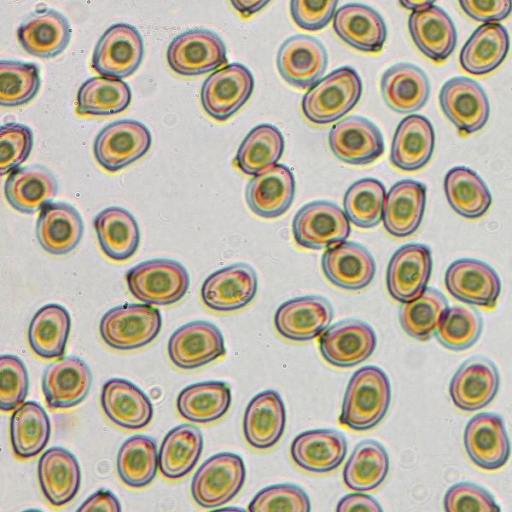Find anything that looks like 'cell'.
Listing matches in <instances>:
<instances>
[{"label": "cell", "instance_id": "cell-1", "mask_svg": "<svg viewBox=\"0 0 512 512\" xmlns=\"http://www.w3.org/2000/svg\"><path fill=\"white\" fill-rule=\"evenodd\" d=\"M390 401L391 386L386 373L377 366H364L348 382L339 421L356 431L369 430L384 418Z\"/></svg>", "mask_w": 512, "mask_h": 512}, {"label": "cell", "instance_id": "cell-2", "mask_svg": "<svg viewBox=\"0 0 512 512\" xmlns=\"http://www.w3.org/2000/svg\"><path fill=\"white\" fill-rule=\"evenodd\" d=\"M361 95L359 74L354 68L343 66L320 79L304 94L302 112L312 123L328 124L352 110Z\"/></svg>", "mask_w": 512, "mask_h": 512}, {"label": "cell", "instance_id": "cell-3", "mask_svg": "<svg viewBox=\"0 0 512 512\" xmlns=\"http://www.w3.org/2000/svg\"><path fill=\"white\" fill-rule=\"evenodd\" d=\"M130 293L145 304L170 305L182 299L190 285L186 268L172 259L141 262L126 273Z\"/></svg>", "mask_w": 512, "mask_h": 512}, {"label": "cell", "instance_id": "cell-4", "mask_svg": "<svg viewBox=\"0 0 512 512\" xmlns=\"http://www.w3.org/2000/svg\"><path fill=\"white\" fill-rule=\"evenodd\" d=\"M162 326L160 311L150 304H123L108 310L101 318L99 332L111 348L127 351L152 342Z\"/></svg>", "mask_w": 512, "mask_h": 512}, {"label": "cell", "instance_id": "cell-5", "mask_svg": "<svg viewBox=\"0 0 512 512\" xmlns=\"http://www.w3.org/2000/svg\"><path fill=\"white\" fill-rule=\"evenodd\" d=\"M243 459L231 452L208 458L195 472L191 482L194 501L204 508H216L231 501L244 485Z\"/></svg>", "mask_w": 512, "mask_h": 512}, {"label": "cell", "instance_id": "cell-6", "mask_svg": "<svg viewBox=\"0 0 512 512\" xmlns=\"http://www.w3.org/2000/svg\"><path fill=\"white\" fill-rule=\"evenodd\" d=\"M151 144V133L143 123L122 119L99 131L93 152L101 167L108 172H117L142 158Z\"/></svg>", "mask_w": 512, "mask_h": 512}, {"label": "cell", "instance_id": "cell-7", "mask_svg": "<svg viewBox=\"0 0 512 512\" xmlns=\"http://www.w3.org/2000/svg\"><path fill=\"white\" fill-rule=\"evenodd\" d=\"M166 60L179 75H202L227 63L226 46L221 37L211 30L190 29L171 40Z\"/></svg>", "mask_w": 512, "mask_h": 512}, {"label": "cell", "instance_id": "cell-8", "mask_svg": "<svg viewBox=\"0 0 512 512\" xmlns=\"http://www.w3.org/2000/svg\"><path fill=\"white\" fill-rule=\"evenodd\" d=\"M144 56L143 38L128 23L108 27L97 41L91 66L103 77L122 79L132 75Z\"/></svg>", "mask_w": 512, "mask_h": 512}, {"label": "cell", "instance_id": "cell-9", "mask_svg": "<svg viewBox=\"0 0 512 512\" xmlns=\"http://www.w3.org/2000/svg\"><path fill=\"white\" fill-rule=\"evenodd\" d=\"M350 232L349 220L343 209L325 200L305 204L296 212L292 222L295 242L312 250L343 242Z\"/></svg>", "mask_w": 512, "mask_h": 512}, {"label": "cell", "instance_id": "cell-10", "mask_svg": "<svg viewBox=\"0 0 512 512\" xmlns=\"http://www.w3.org/2000/svg\"><path fill=\"white\" fill-rule=\"evenodd\" d=\"M254 78L240 63H231L210 74L200 90L204 111L217 121L233 116L250 98Z\"/></svg>", "mask_w": 512, "mask_h": 512}, {"label": "cell", "instance_id": "cell-11", "mask_svg": "<svg viewBox=\"0 0 512 512\" xmlns=\"http://www.w3.org/2000/svg\"><path fill=\"white\" fill-rule=\"evenodd\" d=\"M280 76L296 88L314 86L328 65L326 48L317 38L297 34L282 42L276 56Z\"/></svg>", "mask_w": 512, "mask_h": 512}, {"label": "cell", "instance_id": "cell-12", "mask_svg": "<svg viewBox=\"0 0 512 512\" xmlns=\"http://www.w3.org/2000/svg\"><path fill=\"white\" fill-rule=\"evenodd\" d=\"M377 337L364 321L345 319L327 328L319 337V350L324 360L336 367H353L374 352Z\"/></svg>", "mask_w": 512, "mask_h": 512}, {"label": "cell", "instance_id": "cell-13", "mask_svg": "<svg viewBox=\"0 0 512 512\" xmlns=\"http://www.w3.org/2000/svg\"><path fill=\"white\" fill-rule=\"evenodd\" d=\"M432 272V254L428 246L409 243L398 248L387 266L386 285L390 296L407 303L427 288Z\"/></svg>", "mask_w": 512, "mask_h": 512}, {"label": "cell", "instance_id": "cell-14", "mask_svg": "<svg viewBox=\"0 0 512 512\" xmlns=\"http://www.w3.org/2000/svg\"><path fill=\"white\" fill-rule=\"evenodd\" d=\"M171 362L181 369L204 366L226 353L219 328L208 321H192L176 329L167 345Z\"/></svg>", "mask_w": 512, "mask_h": 512}, {"label": "cell", "instance_id": "cell-15", "mask_svg": "<svg viewBox=\"0 0 512 512\" xmlns=\"http://www.w3.org/2000/svg\"><path fill=\"white\" fill-rule=\"evenodd\" d=\"M447 291L457 300L479 307H495L501 292L496 271L485 262L462 258L452 262L445 273Z\"/></svg>", "mask_w": 512, "mask_h": 512}, {"label": "cell", "instance_id": "cell-16", "mask_svg": "<svg viewBox=\"0 0 512 512\" xmlns=\"http://www.w3.org/2000/svg\"><path fill=\"white\" fill-rule=\"evenodd\" d=\"M258 278L254 268L235 263L210 274L201 287L206 307L218 312H231L247 306L255 297Z\"/></svg>", "mask_w": 512, "mask_h": 512}, {"label": "cell", "instance_id": "cell-17", "mask_svg": "<svg viewBox=\"0 0 512 512\" xmlns=\"http://www.w3.org/2000/svg\"><path fill=\"white\" fill-rule=\"evenodd\" d=\"M439 102L448 120L464 133L477 132L488 121V97L471 78L459 76L446 81L440 90Z\"/></svg>", "mask_w": 512, "mask_h": 512}, {"label": "cell", "instance_id": "cell-18", "mask_svg": "<svg viewBox=\"0 0 512 512\" xmlns=\"http://www.w3.org/2000/svg\"><path fill=\"white\" fill-rule=\"evenodd\" d=\"M328 142L339 160L352 165L370 164L384 152L380 129L361 116H349L337 122L329 131Z\"/></svg>", "mask_w": 512, "mask_h": 512}, {"label": "cell", "instance_id": "cell-19", "mask_svg": "<svg viewBox=\"0 0 512 512\" xmlns=\"http://www.w3.org/2000/svg\"><path fill=\"white\" fill-rule=\"evenodd\" d=\"M463 438L469 458L480 468L496 470L509 459L510 441L498 414L483 412L473 416L466 424Z\"/></svg>", "mask_w": 512, "mask_h": 512}, {"label": "cell", "instance_id": "cell-20", "mask_svg": "<svg viewBox=\"0 0 512 512\" xmlns=\"http://www.w3.org/2000/svg\"><path fill=\"white\" fill-rule=\"evenodd\" d=\"M333 319L330 302L316 295L301 296L282 303L274 315L278 333L292 341H309L325 331Z\"/></svg>", "mask_w": 512, "mask_h": 512}, {"label": "cell", "instance_id": "cell-21", "mask_svg": "<svg viewBox=\"0 0 512 512\" xmlns=\"http://www.w3.org/2000/svg\"><path fill=\"white\" fill-rule=\"evenodd\" d=\"M499 384L496 365L488 358L475 356L457 369L449 384V394L457 408L476 411L495 398Z\"/></svg>", "mask_w": 512, "mask_h": 512}, {"label": "cell", "instance_id": "cell-22", "mask_svg": "<svg viewBox=\"0 0 512 512\" xmlns=\"http://www.w3.org/2000/svg\"><path fill=\"white\" fill-rule=\"evenodd\" d=\"M321 266L326 278L345 290H361L373 280L376 263L363 245L343 241L330 246L322 255Z\"/></svg>", "mask_w": 512, "mask_h": 512}, {"label": "cell", "instance_id": "cell-23", "mask_svg": "<svg viewBox=\"0 0 512 512\" xmlns=\"http://www.w3.org/2000/svg\"><path fill=\"white\" fill-rule=\"evenodd\" d=\"M71 27L59 11L41 8L24 19L17 29L22 48L39 58H51L62 53L71 39Z\"/></svg>", "mask_w": 512, "mask_h": 512}, {"label": "cell", "instance_id": "cell-24", "mask_svg": "<svg viewBox=\"0 0 512 512\" xmlns=\"http://www.w3.org/2000/svg\"><path fill=\"white\" fill-rule=\"evenodd\" d=\"M92 385L89 366L69 356L51 363L42 376V391L50 408H71L85 399Z\"/></svg>", "mask_w": 512, "mask_h": 512}, {"label": "cell", "instance_id": "cell-25", "mask_svg": "<svg viewBox=\"0 0 512 512\" xmlns=\"http://www.w3.org/2000/svg\"><path fill=\"white\" fill-rule=\"evenodd\" d=\"M333 29L344 43L362 52L381 51L387 39V27L380 13L362 3H347L338 8Z\"/></svg>", "mask_w": 512, "mask_h": 512}, {"label": "cell", "instance_id": "cell-26", "mask_svg": "<svg viewBox=\"0 0 512 512\" xmlns=\"http://www.w3.org/2000/svg\"><path fill=\"white\" fill-rule=\"evenodd\" d=\"M294 195V175L284 164H276L254 176L245 191L250 210L267 219L283 215L292 205Z\"/></svg>", "mask_w": 512, "mask_h": 512}, {"label": "cell", "instance_id": "cell-27", "mask_svg": "<svg viewBox=\"0 0 512 512\" xmlns=\"http://www.w3.org/2000/svg\"><path fill=\"white\" fill-rule=\"evenodd\" d=\"M295 464L313 473L335 470L345 459L347 440L334 429H315L297 435L290 448Z\"/></svg>", "mask_w": 512, "mask_h": 512}, {"label": "cell", "instance_id": "cell-28", "mask_svg": "<svg viewBox=\"0 0 512 512\" xmlns=\"http://www.w3.org/2000/svg\"><path fill=\"white\" fill-rule=\"evenodd\" d=\"M426 205V186L403 179L389 189L383 208V224L394 237H407L419 228Z\"/></svg>", "mask_w": 512, "mask_h": 512}, {"label": "cell", "instance_id": "cell-29", "mask_svg": "<svg viewBox=\"0 0 512 512\" xmlns=\"http://www.w3.org/2000/svg\"><path fill=\"white\" fill-rule=\"evenodd\" d=\"M83 232L80 213L66 202L46 204L37 218V240L46 252L53 255H64L74 250Z\"/></svg>", "mask_w": 512, "mask_h": 512}, {"label": "cell", "instance_id": "cell-30", "mask_svg": "<svg viewBox=\"0 0 512 512\" xmlns=\"http://www.w3.org/2000/svg\"><path fill=\"white\" fill-rule=\"evenodd\" d=\"M286 412L280 394L265 390L255 395L246 407L243 432L248 444L264 450L274 446L282 437Z\"/></svg>", "mask_w": 512, "mask_h": 512}, {"label": "cell", "instance_id": "cell-31", "mask_svg": "<svg viewBox=\"0 0 512 512\" xmlns=\"http://www.w3.org/2000/svg\"><path fill=\"white\" fill-rule=\"evenodd\" d=\"M58 183L50 170L41 165L17 168L9 173L4 195L10 206L24 214H34L56 196Z\"/></svg>", "mask_w": 512, "mask_h": 512}, {"label": "cell", "instance_id": "cell-32", "mask_svg": "<svg viewBox=\"0 0 512 512\" xmlns=\"http://www.w3.org/2000/svg\"><path fill=\"white\" fill-rule=\"evenodd\" d=\"M104 413L114 424L131 430L144 428L153 417V406L146 394L128 380L112 378L101 392Z\"/></svg>", "mask_w": 512, "mask_h": 512}, {"label": "cell", "instance_id": "cell-33", "mask_svg": "<svg viewBox=\"0 0 512 512\" xmlns=\"http://www.w3.org/2000/svg\"><path fill=\"white\" fill-rule=\"evenodd\" d=\"M434 145L435 133L431 122L422 115H409L395 130L390 161L403 171L419 170L431 159Z\"/></svg>", "mask_w": 512, "mask_h": 512}, {"label": "cell", "instance_id": "cell-34", "mask_svg": "<svg viewBox=\"0 0 512 512\" xmlns=\"http://www.w3.org/2000/svg\"><path fill=\"white\" fill-rule=\"evenodd\" d=\"M410 36L416 47L435 62L446 60L454 51L457 34L454 23L441 7L412 12L408 19Z\"/></svg>", "mask_w": 512, "mask_h": 512}, {"label": "cell", "instance_id": "cell-35", "mask_svg": "<svg viewBox=\"0 0 512 512\" xmlns=\"http://www.w3.org/2000/svg\"><path fill=\"white\" fill-rule=\"evenodd\" d=\"M380 88L387 106L401 114L418 111L430 95L427 75L411 63H397L389 67L381 77Z\"/></svg>", "mask_w": 512, "mask_h": 512}, {"label": "cell", "instance_id": "cell-36", "mask_svg": "<svg viewBox=\"0 0 512 512\" xmlns=\"http://www.w3.org/2000/svg\"><path fill=\"white\" fill-rule=\"evenodd\" d=\"M38 478L45 498L53 506H63L76 496L80 488V466L67 449L51 447L39 459Z\"/></svg>", "mask_w": 512, "mask_h": 512}, {"label": "cell", "instance_id": "cell-37", "mask_svg": "<svg viewBox=\"0 0 512 512\" xmlns=\"http://www.w3.org/2000/svg\"><path fill=\"white\" fill-rule=\"evenodd\" d=\"M103 253L114 261L132 257L140 243V230L134 216L126 209L113 206L100 211L93 221Z\"/></svg>", "mask_w": 512, "mask_h": 512}, {"label": "cell", "instance_id": "cell-38", "mask_svg": "<svg viewBox=\"0 0 512 512\" xmlns=\"http://www.w3.org/2000/svg\"><path fill=\"white\" fill-rule=\"evenodd\" d=\"M510 40L507 29L499 23L480 25L460 51L461 67L472 75L495 70L506 58Z\"/></svg>", "mask_w": 512, "mask_h": 512}, {"label": "cell", "instance_id": "cell-39", "mask_svg": "<svg viewBox=\"0 0 512 512\" xmlns=\"http://www.w3.org/2000/svg\"><path fill=\"white\" fill-rule=\"evenodd\" d=\"M70 328V314L62 305L51 303L41 307L32 317L28 328V342L32 351L44 359L61 357Z\"/></svg>", "mask_w": 512, "mask_h": 512}, {"label": "cell", "instance_id": "cell-40", "mask_svg": "<svg viewBox=\"0 0 512 512\" xmlns=\"http://www.w3.org/2000/svg\"><path fill=\"white\" fill-rule=\"evenodd\" d=\"M203 450V435L192 424H181L164 437L159 451V468L163 476L178 479L187 475L198 462Z\"/></svg>", "mask_w": 512, "mask_h": 512}, {"label": "cell", "instance_id": "cell-41", "mask_svg": "<svg viewBox=\"0 0 512 512\" xmlns=\"http://www.w3.org/2000/svg\"><path fill=\"white\" fill-rule=\"evenodd\" d=\"M231 404V390L222 381L195 383L184 388L176 400L180 415L195 423H209L226 414Z\"/></svg>", "mask_w": 512, "mask_h": 512}, {"label": "cell", "instance_id": "cell-42", "mask_svg": "<svg viewBox=\"0 0 512 512\" xmlns=\"http://www.w3.org/2000/svg\"><path fill=\"white\" fill-rule=\"evenodd\" d=\"M444 191L451 208L465 218L483 216L492 203L485 182L467 167H453L446 173Z\"/></svg>", "mask_w": 512, "mask_h": 512}, {"label": "cell", "instance_id": "cell-43", "mask_svg": "<svg viewBox=\"0 0 512 512\" xmlns=\"http://www.w3.org/2000/svg\"><path fill=\"white\" fill-rule=\"evenodd\" d=\"M51 426L45 409L35 401L19 405L10 419V439L14 453L20 458L38 455L47 445Z\"/></svg>", "mask_w": 512, "mask_h": 512}, {"label": "cell", "instance_id": "cell-44", "mask_svg": "<svg viewBox=\"0 0 512 512\" xmlns=\"http://www.w3.org/2000/svg\"><path fill=\"white\" fill-rule=\"evenodd\" d=\"M284 152V137L271 124H260L245 136L235 156L236 166L246 175L256 176L276 165Z\"/></svg>", "mask_w": 512, "mask_h": 512}, {"label": "cell", "instance_id": "cell-45", "mask_svg": "<svg viewBox=\"0 0 512 512\" xmlns=\"http://www.w3.org/2000/svg\"><path fill=\"white\" fill-rule=\"evenodd\" d=\"M388 470L389 457L384 446L367 439L352 451L343 469V480L349 489L371 491L385 480Z\"/></svg>", "mask_w": 512, "mask_h": 512}, {"label": "cell", "instance_id": "cell-46", "mask_svg": "<svg viewBox=\"0 0 512 512\" xmlns=\"http://www.w3.org/2000/svg\"><path fill=\"white\" fill-rule=\"evenodd\" d=\"M126 82L108 77H91L77 92V112L81 115L110 116L123 112L131 102Z\"/></svg>", "mask_w": 512, "mask_h": 512}, {"label": "cell", "instance_id": "cell-47", "mask_svg": "<svg viewBox=\"0 0 512 512\" xmlns=\"http://www.w3.org/2000/svg\"><path fill=\"white\" fill-rule=\"evenodd\" d=\"M159 466V454L153 438L135 435L123 442L117 455V472L124 484L142 488L152 482Z\"/></svg>", "mask_w": 512, "mask_h": 512}, {"label": "cell", "instance_id": "cell-48", "mask_svg": "<svg viewBox=\"0 0 512 512\" xmlns=\"http://www.w3.org/2000/svg\"><path fill=\"white\" fill-rule=\"evenodd\" d=\"M448 308L444 294L429 287L418 298L403 303L399 310V321L407 335L426 341L435 335Z\"/></svg>", "mask_w": 512, "mask_h": 512}, {"label": "cell", "instance_id": "cell-49", "mask_svg": "<svg viewBox=\"0 0 512 512\" xmlns=\"http://www.w3.org/2000/svg\"><path fill=\"white\" fill-rule=\"evenodd\" d=\"M386 199L384 184L375 178H362L350 185L343 200L347 218L357 227L372 228L383 219Z\"/></svg>", "mask_w": 512, "mask_h": 512}, {"label": "cell", "instance_id": "cell-50", "mask_svg": "<svg viewBox=\"0 0 512 512\" xmlns=\"http://www.w3.org/2000/svg\"><path fill=\"white\" fill-rule=\"evenodd\" d=\"M40 70L35 63L0 61V104L16 107L27 104L40 89Z\"/></svg>", "mask_w": 512, "mask_h": 512}, {"label": "cell", "instance_id": "cell-51", "mask_svg": "<svg viewBox=\"0 0 512 512\" xmlns=\"http://www.w3.org/2000/svg\"><path fill=\"white\" fill-rule=\"evenodd\" d=\"M482 326V319L477 310L455 305L447 309L435 335L445 348L462 351L476 343L481 335Z\"/></svg>", "mask_w": 512, "mask_h": 512}, {"label": "cell", "instance_id": "cell-52", "mask_svg": "<svg viewBox=\"0 0 512 512\" xmlns=\"http://www.w3.org/2000/svg\"><path fill=\"white\" fill-rule=\"evenodd\" d=\"M252 512H308L311 503L307 493L295 484H276L259 491L248 507Z\"/></svg>", "mask_w": 512, "mask_h": 512}, {"label": "cell", "instance_id": "cell-53", "mask_svg": "<svg viewBox=\"0 0 512 512\" xmlns=\"http://www.w3.org/2000/svg\"><path fill=\"white\" fill-rule=\"evenodd\" d=\"M32 146L30 127L16 122L3 124L0 129V174L17 169L29 157Z\"/></svg>", "mask_w": 512, "mask_h": 512}, {"label": "cell", "instance_id": "cell-54", "mask_svg": "<svg viewBox=\"0 0 512 512\" xmlns=\"http://www.w3.org/2000/svg\"><path fill=\"white\" fill-rule=\"evenodd\" d=\"M0 408L10 411L18 407L26 398L29 377L23 361L10 354L0 358Z\"/></svg>", "mask_w": 512, "mask_h": 512}, {"label": "cell", "instance_id": "cell-55", "mask_svg": "<svg viewBox=\"0 0 512 512\" xmlns=\"http://www.w3.org/2000/svg\"><path fill=\"white\" fill-rule=\"evenodd\" d=\"M444 509L448 512L500 510L487 490L471 482H459L451 486L444 497Z\"/></svg>", "mask_w": 512, "mask_h": 512}, {"label": "cell", "instance_id": "cell-56", "mask_svg": "<svg viewBox=\"0 0 512 512\" xmlns=\"http://www.w3.org/2000/svg\"><path fill=\"white\" fill-rule=\"evenodd\" d=\"M338 1L293 0L290 13L295 24L307 31L326 27L334 18Z\"/></svg>", "mask_w": 512, "mask_h": 512}, {"label": "cell", "instance_id": "cell-57", "mask_svg": "<svg viewBox=\"0 0 512 512\" xmlns=\"http://www.w3.org/2000/svg\"><path fill=\"white\" fill-rule=\"evenodd\" d=\"M459 5L470 18L485 24L497 23L512 11L509 0H462Z\"/></svg>", "mask_w": 512, "mask_h": 512}, {"label": "cell", "instance_id": "cell-58", "mask_svg": "<svg viewBox=\"0 0 512 512\" xmlns=\"http://www.w3.org/2000/svg\"><path fill=\"white\" fill-rule=\"evenodd\" d=\"M336 511H382V507L370 495L364 493H351L344 496L337 504Z\"/></svg>", "mask_w": 512, "mask_h": 512}, {"label": "cell", "instance_id": "cell-59", "mask_svg": "<svg viewBox=\"0 0 512 512\" xmlns=\"http://www.w3.org/2000/svg\"><path fill=\"white\" fill-rule=\"evenodd\" d=\"M92 510L120 511L121 506L112 492L100 489L87 498L77 509V511L81 512Z\"/></svg>", "mask_w": 512, "mask_h": 512}, {"label": "cell", "instance_id": "cell-60", "mask_svg": "<svg viewBox=\"0 0 512 512\" xmlns=\"http://www.w3.org/2000/svg\"><path fill=\"white\" fill-rule=\"evenodd\" d=\"M233 7L238 10L244 17H249L252 14L260 11L266 5L269 4V1H231Z\"/></svg>", "mask_w": 512, "mask_h": 512}, {"label": "cell", "instance_id": "cell-61", "mask_svg": "<svg viewBox=\"0 0 512 512\" xmlns=\"http://www.w3.org/2000/svg\"><path fill=\"white\" fill-rule=\"evenodd\" d=\"M399 3L413 12L422 11L434 5V1H400Z\"/></svg>", "mask_w": 512, "mask_h": 512}]
</instances>
